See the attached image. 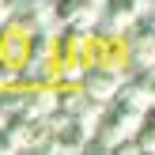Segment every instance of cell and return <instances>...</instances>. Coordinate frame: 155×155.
Returning a JSON list of instances; mask_svg holds the SVG:
<instances>
[{"label": "cell", "mask_w": 155, "mask_h": 155, "mask_svg": "<svg viewBox=\"0 0 155 155\" xmlns=\"http://www.w3.org/2000/svg\"><path fill=\"white\" fill-rule=\"evenodd\" d=\"M125 68L114 64V61H91L87 72H83V91H87V98H95V102H114L117 98V91L125 87Z\"/></svg>", "instance_id": "cell-1"}, {"label": "cell", "mask_w": 155, "mask_h": 155, "mask_svg": "<svg viewBox=\"0 0 155 155\" xmlns=\"http://www.w3.org/2000/svg\"><path fill=\"white\" fill-rule=\"evenodd\" d=\"M83 4H87V0H57V4H53V12H57V19L64 23H76V15L83 12Z\"/></svg>", "instance_id": "cell-2"}, {"label": "cell", "mask_w": 155, "mask_h": 155, "mask_svg": "<svg viewBox=\"0 0 155 155\" xmlns=\"http://www.w3.org/2000/svg\"><path fill=\"white\" fill-rule=\"evenodd\" d=\"M136 144H140V151H155V125L144 121V125L136 129Z\"/></svg>", "instance_id": "cell-3"}, {"label": "cell", "mask_w": 155, "mask_h": 155, "mask_svg": "<svg viewBox=\"0 0 155 155\" xmlns=\"http://www.w3.org/2000/svg\"><path fill=\"white\" fill-rule=\"evenodd\" d=\"M15 12H19V0H0V27H8L15 19Z\"/></svg>", "instance_id": "cell-4"}, {"label": "cell", "mask_w": 155, "mask_h": 155, "mask_svg": "<svg viewBox=\"0 0 155 155\" xmlns=\"http://www.w3.org/2000/svg\"><path fill=\"white\" fill-rule=\"evenodd\" d=\"M8 57V27H0V61Z\"/></svg>", "instance_id": "cell-5"}, {"label": "cell", "mask_w": 155, "mask_h": 155, "mask_svg": "<svg viewBox=\"0 0 155 155\" xmlns=\"http://www.w3.org/2000/svg\"><path fill=\"white\" fill-rule=\"evenodd\" d=\"M95 4H106V0H95Z\"/></svg>", "instance_id": "cell-6"}, {"label": "cell", "mask_w": 155, "mask_h": 155, "mask_svg": "<svg viewBox=\"0 0 155 155\" xmlns=\"http://www.w3.org/2000/svg\"><path fill=\"white\" fill-rule=\"evenodd\" d=\"M49 4H57V0H49Z\"/></svg>", "instance_id": "cell-7"}]
</instances>
